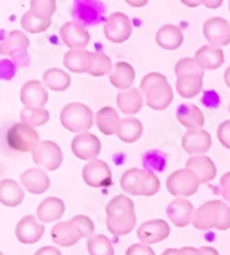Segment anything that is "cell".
<instances>
[{"instance_id":"1","label":"cell","mask_w":230,"mask_h":255,"mask_svg":"<svg viewBox=\"0 0 230 255\" xmlns=\"http://www.w3.org/2000/svg\"><path fill=\"white\" fill-rule=\"evenodd\" d=\"M107 226L113 236H125L135 229L136 215L134 202L130 197L118 195L107 206Z\"/></svg>"},{"instance_id":"2","label":"cell","mask_w":230,"mask_h":255,"mask_svg":"<svg viewBox=\"0 0 230 255\" xmlns=\"http://www.w3.org/2000/svg\"><path fill=\"white\" fill-rule=\"evenodd\" d=\"M193 226L199 231L230 229V207L221 200H210L196 208L193 214Z\"/></svg>"},{"instance_id":"3","label":"cell","mask_w":230,"mask_h":255,"mask_svg":"<svg viewBox=\"0 0 230 255\" xmlns=\"http://www.w3.org/2000/svg\"><path fill=\"white\" fill-rule=\"evenodd\" d=\"M141 91L145 94L148 107L153 111H164L174 101V93L167 77L157 72H150L142 79Z\"/></svg>"},{"instance_id":"4","label":"cell","mask_w":230,"mask_h":255,"mask_svg":"<svg viewBox=\"0 0 230 255\" xmlns=\"http://www.w3.org/2000/svg\"><path fill=\"white\" fill-rule=\"evenodd\" d=\"M124 192L132 196H154L160 190V179L152 171L141 168H130L124 172L120 179Z\"/></svg>"},{"instance_id":"5","label":"cell","mask_w":230,"mask_h":255,"mask_svg":"<svg viewBox=\"0 0 230 255\" xmlns=\"http://www.w3.org/2000/svg\"><path fill=\"white\" fill-rule=\"evenodd\" d=\"M55 10L57 3L54 0H33L29 11L21 18V26L29 33H41L50 28Z\"/></svg>"},{"instance_id":"6","label":"cell","mask_w":230,"mask_h":255,"mask_svg":"<svg viewBox=\"0 0 230 255\" xmlns=\"http://www.w3.org/2000/svg\"><path fill=\"white\" fill-rule=\"evenodd\" d=\"M61 125L72 132H87L94 123V113L82 102L68 104L61 111Z\"/></svg>"},{"instance_id":"7","label":"cell","mask_w":230,"mask_h":255,"mask_svg":"<svg viewBox=\"0 0 230 255\" xmlns=\"http://www.w3.org/2000/svg\"><path fill=\"white\" fill-rule=\"evenodd\" d=\"M6 141L12 150L25 153V152L35 150L36 146L40 143L39 142L40 136H39V132L24 123H15L7 131Z\"/></svg>"},{"instance_id":"8","label":"cell","mask_w":230,"mask_h":255,"mask_svg":"<svg viewBox=\"0 0 230 255\" xmlns=\"http://www.w3.org/2000/svg\"><path fill=\"white\" fill-rule=\"evenodd\" d=\"M200 184L201 181L199 177L188 168L174 171L171 175H168L167 182H165L167 190L177 197H188V196L195 195Z\"/></svg>"},{"instance_id":"9","label":"cell","mask_w":230,"mask_h":255,"mask_svg":"<svg viewBox=\"0 0 230 255\" xmlns=\"http://www.w3.org/2000/svg\"><path fill=\"white\" fill-rule=\"evenodd\" d=\"M104 33L109 42L123 43L128 40L132 33V24L127 14L124 12H113L105 21Z\"/></svg>"},{"instance_id":"10","label":"cell","mask_w":230,"mask_h":255,"mask_svg":"<svg viewBox=\"0 0 230 255\" xmlns=\"http://www.w3.org/2000/svg\"><path fill=\"white\" fill-rule=\"evenodd\" d=\"M32 157L37 166L54 171V170H58L62 164L64 153L58 143H55L54 141H41L32 152Z\"/></svg>"},{"instance_id":"11","label":"cell","mask_w":230,"mask_h":255,"mask_svg":"<svg viewBox=\"0 0 230 255\" xmlns=\"http://www.w3.org/2000/svg\"><path fill=\"white\" fill-rule=\"evenodd\" d=\"M107 11L105 4L102 1H91V0H83L75 1L72 7V15L75 21L84 25H95L104 19V14Z\"/></svg>"},{"instance_id":"12","label":"cell","mask_w":230,"mask_h":255,"mask_svg":"<svg viewBox=\"0 0 230 255\" xmlns=\"http://www.w3.org/2000/svg\"><path fill=\"white\" fill-rule=\"evenodd\" d=\"M84 182L91 188H109L112 185V171L104 160L90 161L83 167Z\"/></svg>"},{"instance_id":"13","label":"cell","mask_w":230,"mask_h":255,"mask_svg":"<svg viewBox=\"0 0 230 255\" xmlns=\"http://www.w3.org/2000/svg\"><path fill=\"white\" fill-rule=\"evenodd\" d=\"M203 33L213 47H222L230 43V25L222 17H213L203 25Z\"/></svg>"},{"instance_id":"14","label":"cell","mask_w":230,"mask_h":255,"mask_svg":"<svg viewBox=\"0 0 230 255\" xmlns=\"http://www.w3.org/2000/svg\"><path fill=\"white\" fill-rule=\"evenodd\" d=\"M171 228L168 222L163 220H150L148 222H143L138 229H136V238L141 240L142 244H156L163 242L170 236Z\"/></svg>"},{"instance_id":"15","label":"cell","mask_w":230,"mask_h":255,"mask_svg":"<svg viewBox=\"0 0 230 255\" xmlns=\"http://www.w3.org/2000/svg\"><path fill=\"white\" fill-rule=\"evenodd\" d=\"M72 152L82 160L93 161L101 152V142L98 136L91 132H82L72 139Z\"/></svg>"},{"instance_id":"16","label":"cell","mask_w":230,"mask_h":255,"mask_svg":"<svg viewBox=\"0 0 230 255\" xmlns=\"http://www.w3.org/2000/svg\"><path fill=\"white\" fill-rule=\"evenodd\" d=\"M59 35L64 44L71 50H84L90 43L89 30L76 21H69L62 25Z\"/></svg>"},{"instance_id":"17","label":"cell","mask_w":230,"mask_h":255,"mask_svg":"<svg viewBox=\"0 0 230 255\" xmlns=\"http://www.w3.org/2000/svg\"><path fill=\"white\" fill-rule=\"evenodd\" d=\"M84 238V233L73 218L66 222H58L51 229V239L61 247H72Z\"/></svg>"},{"instance_id":"18","label":"cell","mask_w":230,"mask_h":255,"mask_svg":"<svg viewBox=\"0 0 230 255\" xmlns=\"http://www.w3.org/2000/svg\"><path fill=\"white\" fill-rule=\"evenodd\" d=\"M44 235V225L33 215H26L15 226V236L19 243L35 244Z\"/></svg>"},{"instance_id":"19","label":"cell","mask_w":230,"mask_h":255,"mask_svg":"<svg viewBox=\"0 0 230 255\" xmlns=\"http://www.w3.org/2000/svg\"><path fill=\"white\" fill-rule=\"evenodd\" d=\"M213 145L211 135L206 130H188L182 136V148L189 154H206Z\"/></svg>"},{"instance_id":"20","label":"cell","mask_w":230,"mask_h":255,"mask_svg":"<svg viewBox=\"0 0 230 255\" xmlns=\"http://www.w3.org/2000/svg\"><path fill=\"white\" fill-rule=\"evenodd\" d=\"M193 214H195L193 204L183 197H177L167 207L168 218L178 228H185L189 225L193 220Z\"/></svg>"},{"instance_id":"21","label":"cell","mask_w":230,"mask_h":255,"mask_svg":"<svg viewBox=\"0 0 230 255\" xmlns=\"http://www.w3.org/2000/svg\"><path fill=\"white\" fill-rule=\"evenodd\" d=\"M21 102L26 108H43L48 101V93L39 80H29L21 89Z\"/></svg>"},{"instance_id":"22","label":"cell","mask_w":230,"mask_h":255,"mask_svg":"<svg viewBox=\"0 0 230 255\" xmlns=\"http://www.w3.org/2000/svg\"><path fill=\"white\" fill-rule=\"evenodd\" d=\"M186 168L195 172L201 182H210L217 175V166L206 154H196L186 161Z\"/></svg>"},{"instance_id":"23","label":"cell","mask_w":230,"mask_h":255,"mask_svg":"<svg viewBox=\"0 0 230 255\" xmlns=\"http://www.w3.org/2000/svg\"><path fill=\"white\" fill-rule=\"evenodd\" d=\"M21 184L29 193L41 195L50 188V178L46 172L39 168H29L21 174Z\"/></svg>"},{"instance_id":"24","label":"cell","mask_w":230,"mask_h":255,"mask_svg":"<svg viewBox=\"0 0 230 255\" xmlns=\"http://www.w3.org/2000/svg\"><path fill=\"white\" fill-rule=\"evenodd\" d=\"M29 47V39L22 30H12L0 43V53L7 57H17Z\"/></svg>"},{"instance_id":"25","label":"cell","mask_w":230,"mask_h":255,"mask_svg":"<svg viewBox=\"0 0 230 255\" xmlns=\"http://www.w3.org/2000/svg\"><path fill=\"white\" fill-rule=\"evenodd\" d=\"M178 122L188 130H200L206 123L204 113L193 104H182L177 111Z\"/></svg>"},{"instance_id":"26","label":"cell","mask_w":230,"mask_h":255,"mask_svg":"<svg viewBox=\"0 0 230 255\" xmlns=\"http://www.w3.org/2000/svg\"><path fill=\"white\" fill-rule=\"evenodd\" d=\"M195 60L201 69H218L225 62V54L221 48L213 47L210 44L201 46L195 54Z\"/></svg>"},{"instance_id":"27","label":"cell","mask_w":230,"mask_h":255,"mask_svg":"<svg viewBox=\"0 0 230 255\" xmlns=\"http://www.w3.org/2000/svg\"><path fill=\"white\" fill-rule=\"evenodd\" d=\"M95 123L102 134L113 135L117 134L121 126V119L118 118V113L115 108L104 107L95 113Z\"/></svg>"},{"instance_id":"28","label":"cell","mask_w":230,"mask_h":255,"mask_svg":"<svg viewBox=\"0 0 230 255\" xmlns=\"http://www.w3.org/2000/svg\"><path fill=\"white\" fill-rule=\"evenodd\" d=\"M64 213H65V203L59 197L44 199L36 210L37 218L40 222H54L62 218Z\"/></svg>"},{"instance_id":"29","label":"cell","mask_w":230,"mask_h":255,"mask_svg":"<svg viewBox=\"0 0 230 255\" xmlns=\"http://www.w3.org/2000/svg\"><path fill=\"white\" fill-rule=\"evenodd\" d=\"M156 43L164 50H177L183 43L182 30L175 25H163L156 33Z\"/></svg>"},{"instance_id":"30","label":"cell","mask_w":230,"mask_h":255,"mask_svg":"<svg viewBox=\"0 0 230 255\" xmlns=\"http://www.w3.org/2000/svg\"><path fill=\"white\" fill-rule=\"evenodd\" d=\"M134 79H135L134 68L128 62H124V61H120L116 64V68L113 69L111 76H109V80H111L113 87L123 90V91L131 89V86L134 83Z\"/></svg>"},{"instance_id":"31","label":"cell","mask_w":230,"mask_h":255,"mask_svg":"<svg viewBox=\"0 0 230 255\" xmlns=\"http://www.w3.org/2000/svg\"><path fill=\"white\" fill-rule=\"evenodd\" d=\"M24 190L12 179H3L0 182V202L6 207H17L24 200Z\"/></svg>"},{"instance_id":"32","label":"cell","mask_w":230,"mask_h":255,"mask_svg":"<svg viewBox=\"0 0 230 255\" xmlns=\"http://www.w3.org/2000/svg\"><path fill=\"white\" fill-rule=\"evenodd\" d=\"M143 107L141 91L138 89H130L120 91L117 94V108L124 115H135Z\"/></svg>"},{"instance_id":"33","label":"cell","mask_w":230,"mask_h":255,"mask_svg":"<svg viewBox=\"0 0 230 255\" xmlns=\"http://www.w3.org/2000/svg\"><path fill=\"white\" fill-rule=\"evenodd\" d=\"M64 65L73 73H89L91 65V51L87 50H69L64 57Z\"/></svg>"},{"instance_id":"34","label":"cell","mask_w":230,"mask_h":255,"mask_svg":"<svg viewBox=\"0 0 230 255\" xmlns=\"http://www.w3.org/2000/svg\"><path fill=\"white\" fill-rule=\"evenodd\" d=\"M203 83H204V73L178 77L177 91L183 98H193L201 91Z\"/></svg>"},{"instance_id":"35","label":"cell","mask_w":230,"mask_h":255,"mask_svg":"<svg viewBox=\"0 0 230 255\" xmlns=\"http://www.w3.org/2000/svg\"><path fill=\"white\" fill-rule=\"evenodd\" d=\"M142 131H143V126L141 120L135 118H125V119H121V126H120L117 136L123 142L134 143L141 138Z\"/></svg>"},{"instance_id":"36","label":"cell","mask_w":230,"mask_h":255,"mask_svg":"<svg viewBox=\"0 0 230 255\" xmlns=\"http://www.w3.org/2000/svg\"><path fill=\"white\" fill-rule=\"evenodd\" d=\"M43 82L53 91H65L72 83L71 76L58 68H51L43 73Z\"/></svg>"},{"instance_id":"37","label":"cell","mask_w":230,"mask_h":255,"mask_svg":"<svg viewBox=\"0 0 230 255\" xmlns=\"http://www.w3.org/2000/svg\"><path fill=\"white\" fill-rule=\"evenodd\" d=\"M50 113L44 108H24L21 112V123L29 126L32 128L47 123Z\"/></svg>"},{"instance_id":"38","label":"cell","mask_w":230,"mask_h":255,"mask_svg":"<svg viewBox=\"0 0 230 255\" xmlns=\"http://www.w3.org/2000/svg\"><path fill=\"white\" fill-rule=\"evenodd\" d=\"M112 61L107 54L94 51L91 53V65H90L89 75L95 77L105 76L108 73H112Z\"/></svg>"},{"instance_id":"39","label":"cell","mask_w":230,"mask_h":255,"mask_svg":"<svg viewBox=\"0 0 230 255\" xmlns=\"http://www.w3.org/2000/svg\"><path fill=\"white\" fill-rule=\"evenodd\" d=\"M87 250L90 255H115L112 242L104 235L91 236L87 242Z\"/></svg>"},{"instance_id":"40","label":"cell","mask_w":230,"mask_h":255,"mask_svg":"<svg viewBox=\"0 0 230 255\" xmlns=\"http://www.w3.org/2000/svg\"><path fill=\"white\" fill-rule=\"evenodd\" d=\"M175 73L178 77L186 76V75H196V73H204L200 66L197 65L195 58H182L175 65Z\"/></svg>"},{"instance_id":"41","label":"cell","mask_w":230,"mask_h":255,"mask_svg":"<svg viewBox=\"0 0 230 255\" xmlns=\"http://www.w3.org/2000/svg\"><path fill=\"white\" fill-rule=\"evenodd\" d=\"M73 221L76 222L79 228L82 229V232L84 233V238L90 239L93 236V233H94V222L91 221V218L89 217H86V215H76V217H73Z\"/></svg>"},{"instance_id":"42","label":"cell","mask_w":230,"mask_h":255,"mask_svg":"<svg viewBox=\"0 0 230 255\" xmlns=\"http://www.w3.org/2000/svg\"><path fill=\"white\" fill-rule=\"evenodd\" d=\"M218 139L225 148L230 149V120L222 122L218 127Z\"/></svg>"},{"instance_id":"43","label":"cell","mask_w":230,"mask_h":255,"mask_svg":"<svg viewBox=\"0 0 230 255\" xmlns=\"http://www.w3.org/2000/svg\"><path fill=\"white\" fill-rule=\"evenodd\" d=\"M125 255H156L154 251L150 249V246H146V244H132L130 246L127 251H125Z\"/></svg>"},{"instance_id":"44","label":"cell","mask_w":230,"mask_h":255,"mask_svg":"<svg viewBox=\"0 0 230 255\" xmlns=\"http://www.w3.org/2000/svg\"><path fill=\"white\" fill-rule=\"evenodd\" d=\"M219 189H221V196L226 202L230 203V171L224 174V177L221 178Z\"/></svg>"},{"instance_id":"45","label":"cell","mask_w":230,"mask_h":255,"mask_svg":"<svg viewBox=\"0 0 230 255\" xmlns=\"http://www.w3.org/2000/svg\"><path fill=\"white\" fill-rule=\"evenodd\" d=\"M161 255H200L199 249L195 247H183V249H168Z\"/></svg>"},{"instance_id":"46","label":"cell","mask_w":230,"mask_h":255,"mask_svg":"<svg viewBox=\"0 0 230 255\" xmlns=\"http://www.w3.org/2000/svg\"><path fill=\"white\" fill-rule=\"evenodd\" d=\"M35 255H62V253L59 251L57 247H50V246H46V247H41L35 253Z\"/></svg>"},{"instance_id":"47","label":"cell","mask_w":230,"mask_h":255,"mask_svg":"<svg viewBox=\"0 0 230 255\" xmlns=\"http://www.w3.org/2000/svg\"><path fill=\"white\" fill-rule=\"evenodd\" d=\"M199 254L200 255H219L218 250L214 247H201L199 249Z\"/></svg>"},{"instance_id":"48","label":"cell","mask_w":230,"mask_h":255,"mask_svg":"<svg viewBox=\"0 0 230 255\" xmlns=\"http://www.w3.org/2000/svg\"><path fill=\"white\" fill-rule=\"evenodd\" d=\"M224 79H225V83H226V86H229V89H230V66L226 69V71H225Z\"/></svg>"},{"instance_id":"49","label":"cell","mask_w":230,"mask_h":255,"mask_svg":"<svg viewBox=\"0 0 230 255\" xmlns=\"http://www.w3.org/2000/svg\"><path fill=\"white\" fill-rule=\"evenodd\" d=\"M221 3H222V1H204V4L210 7H218Z\"/></svg>"},{"instance_id":"50","label":"cell","mask_w":230,"mask_h":255,"mask_svg":"<svg viewBox=\"0 0 230 255\" xmlns=\"http://www.w3.org/2000/svg\"><path fill=\"white\" fill-rule=\"evenodd\" d=\"M229 111H230V105H229Z\"/></svg>"},{"instance_id":"51","label":"cell","mask_w":230,"mask_h":255,"mask_svg":"<svg viewBox=\"0 0 230 255\" xmlns=\"http://www.w3.org/2000/svg\"><path fill=\"white\" fill-rule=\"evenodd\" d=\"M229 8H230V3H229Z\"/></svg>"}]
</instances>
